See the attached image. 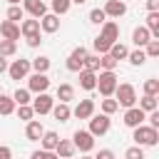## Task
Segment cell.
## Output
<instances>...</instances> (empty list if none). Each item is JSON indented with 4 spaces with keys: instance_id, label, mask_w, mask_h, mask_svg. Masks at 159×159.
<instances>
[{
    "instance_id": "26",
    "label": "cell",
    "mask_w": 159,
    "mask_h": 159,
    "mask_svg": "<svg viewBox=\"0 0 159 159\" xmlns=\"http://www.w3.org/2000/svg\"><path fill=\"white\" fill-rule=\"evenodd\" d=\"M112 60H127V55H129V50H127V45H122V42H114L112 47H109V52H107Z\"/></svg>"
},
{
    "instance_id": "36",
    "label": "cell",
    "mask_w": 159,
    "mask_h": 159,
    "mask_svg": "<svg viewBox=\"0 0 159 159\" xmlns=\"http://www.w3.org/2000/svg\"><path fill=\"white\" fill-rule=\"evenodd\" d=\"M117 109H119L117 99H112V97H104V99H102V114H107V117H109V114H114Z\"/></svg>"
},
{
    "instance_id": "35",
    "label": "cell",
    "mask_w": 159,
    "mask_h": 159,
    "mask_svg": "<svg viewBox=\"0 0 159 159\" xmlns=\"http://www.w3.org/2000/svg\"><path fill=\"white\" fill-rule=\"evenodd\" d=\"M144 94H149V97H157L159 94V80H154V77H149L147 82H144Z\"/></svg>"
},
{
    "instance_id": "12",
    "label": "cell",
    "mask_w": 159,
    "mask_h": 159,
    "mask_svg": "<svg viewBox=\"0 0 159 159\" xmlns=\"http://www.w3.org/2000/svg\"><path fill=\"white\" fill-rule=\"evenodd\" d=\"M144 119H147V114L139 109V107H129L127 112H124V124L127 127H139V124H144Z\"/></svg>"
},
{
    "instance_id": "3",
    "label": "cell",
    "mask_w": 159,
    "mask_h": 159,
    "mask_svg": "<svg viewBox=\"0 0 159 159\" xmlns=\"http://www.w3.org/2000/svg\"><path fill=\"white\" fill-rule=\"evenodd\" d=\"M117 84H119L117 82V72H97V87L94 89H99L102 97H112Z\"/></svg>"
},
{
    "instance_id": "31",
    "label": "cell",
    "mask_w": 159,
    "mask_h": 159,
    "mask_svg": "<svg viewBox=\"0 0 159 159\" xmlns=\"http://www.w3.org/2000/svg\"><path fill=\"white\" fill-rule=\"evenodd\" d=\"M7 20L20 25V20H25V10H22L20 5H10V7H7Z\"/></svg>"
},
{
    "instance_id": "10",
    "label": "cell",
    "mask_w": 159,
    "mask_h": 159,
    "mask_svg": "<svg viewBox=\"0 0 159 159\" xmlns=\"http://www.w3.org/2000/svg\"><path fill=\"white\" fill-rule=\"evenodd\" d=\"M47 87H50V77L47 75H30L27 77V89L30 92H37V94H42V92H47Z\"/></svg>"
},
{
    "instance_id": "13",
    "label": "cell",
    "mask_w": 159,
    "mask_h": 159,
    "mask_svg": "<svg viewBox=\"0 0 159 159\" xmlns=\"http://www.w3.org/2000/svg\"><path fill=\"white\" fill-rule=\"evenodd\" d=\"M0 35H2V40H12V42H17V40H20V25L5 20V22H0Z\"/></svg>"
},
{
    "instance_id": "51",
    "label": "cell",
    "mask_w": 159,
    "mask_h": 159,
    "mask_svg": "<svg viewBox=\"0 0 159 159\" xmlns=\"http://www.w3.org/2000/svg\"><path fill=\"white\" fill-rule=\"evenodd\" d=\"M7 2H10V5H20L22 0H7Z\"/></svg>"
},
{
    "instance_id": "32",
    "label": "cell",
    "mask_w": 159,
    "mask_h": 159,
    "mask_svg": "<svg viewBox=\"0 0 159 159\" xmlns=\"http://www.w3.org/2000/svg\"><path fill=\"white\" fill-rule=\"evenodd\" d=\"M139 109H142L144 114L154 112V109H157V97H149V94H144V97L139 99Z\"/></svg>"
},
{
    "instance_id": "43",
    "label": "cell",
    "mask_w": 159,
    "mask_h": 159,
    "mask_svg": "<svg viewBox=\"0 0 159 159\" xmlns=\"http://www.w3.org/2000/svg\"><path fill=\"white\" fill-rule=\"evenodd\" d=\"M30 159H60L55 152H45V149H37V152H32V157Z\"/></svg>"
},
{
    "instance_id": "4",
    "label": "cell",
    "mask_w": 159,
    "mask_h": 159,
    "mask_svg": "<svg viewBox=\"0 0 159 159\" xmlns=\"http://www.w3.org/2000/svg\"><path fill=\"white\" fill-rule=\"evenodd\" d=\"M72 144H75V149H80L82 154H89V152L94 149V137H92L87 129H77V132L72 134Z\"/></svg>"
},
{
    "instance_id": "44",
    "label": "cell",
    "mask_w": 159,
    "mask_h": 159,
    "mask_svg": "<svg viewBox=\"0 0 159 159\" xmlns=\"http://www.w3.org/2000/svg\"><path fill=\"white\" fill-rule=\"evenodd\" d=\"M147 119H149V127H152V129H159V109L149 112V117H147Z\"/></svg>"
},
{
    "instance_id": "30",
    "label": "cell",
    "mask_w": 159,
    "mask_h": 159,
    "mask_svg": "<svg viewBox=\"0 0 159 159\" xmlns=\"http://www.w3.org/2000/svg\"><path fill=\"white\" fill-rule=\"evenodd\" d=\"M117 60H112L109 55H99V72H114L117 70Z\"/></svg>"
},
{
    "instance_id": "41",
    "label": "cell",
    "mask_w": 159,
    "mask_h": 159,
    "mask_svg": "<svg viewBox=\"0 0 159 159\" xmlns=\"http://www.w3.org/2000/svg\"><path fill=\"white\" fill-rule=\"evenodd\" d=\"M124 159H144V149L134 144V147H129V149L124 152Z\"/></svg>"
},
{
    "instance_id": "29",
    "label": "cell",
    "mask_w": 159,
    "mask_h": 159,
    "mask_svg": "<svg viewBox=\"0 0 159 159\" xmlns=\"http://www.w3.org/2000/svg\"><path fill=\"white\" fill-rule=\"evenodd\" d=\"M127 60H129L134 67H142V65L147 62V55H144V50H142V47H137V50H132V52L127 55Z\"/></svg>"
},
{
    "instance_id": "5",
    "label": "cell",
    "mask_w": 159,
    "mask_h": 159,
    "mask_svg": "<svg viewBox=\"0 0 159 159\" xmlns=\"http://www.w3.org/2000/svg\"><path fill=\"white\" fill-rule=\"evenodd\" d=\"M109 127H112V122H109V117L107 114H92L89 117V134L92 137H102V134H107L109 132Z\"/></svg>"
},
{
    "instance_id": "47",
    "label": "cell",
    "mask_w": 159,
    "mask_h": 159,
    "mask_svg": "<svg viewBox=\"0 0 159 159\" xmlns=\"http://www.w3.org/2000/svg\"><path fill=\"white\" fill-rule=\"evenodd\" d=\"M94 159H114V152L112 149H99V154Z\"/></svg>"
},
{
    "instance_id": "21",
    "label": "cell",
    "mask_w": 159,
    "mask_h": 159,
    "mask_svg": "<svg viewBox=\"0 0 159 159\" xmlns=\"http://www.w3.org/2000/svg\"><path fill=\"white\" fill-rule=\"evenodd\" d=\"M57 142H60L57 132H50V129H45V134L40 137V144H42V149H45V152H55Z\"/></svg>"
},
{
    "instance_id": "18",
    "label": "cell",
    "mask_w": 159,
    "mask_h": 159,
    "mask_svg": "<svg viewBox=\"0 0 159 159\" xmlns=\"http://www.w3.org/2000/svg\"><path fill=\"white\" fill-rule=\"evenodd\" d=\"M75 152H77V149H75V144H72L70 139H60L57 147H55V154H57L60 159H72Z\"/></svg>"
},
{
    "instance_id": "53",
    "label": "cell",
    "mask_w": 159,
    "mask_h": 159,
    "mask_svg": "<svg viewBox=\"0 0 159 159\" xmlns=\"http://www.w3.org/2000/svg\"><path fill=\"white\" fill-rule=\"evenodd\" d=\"M0 94H2V87H0Z\"/></svg>"
},
{
    "instance_id": "8",
    "label": "cell",
    "mask_w": 159,
    "mask_h": 159,
    "mask_svg": "<svg viewBox=\"0 0 159 159\" xmlns=\"http://www.w3.org/2000/svg\"><path fill=\"white\" fill-rule=\"evenodd\" d=\"M30 107H32V112H35V114H50V112H52V107H55V99H52L47 92H42V94H37V97L32 99V104H30Z\"/></svg>"
},
{
    "instance_id": "49",
    "label": "cell",
    "mask_w": 159,
    "mask_h": 159,
    "mask_svg": "<svg viewBox=\"0 0 159 159\" xmlns=\"http://www.w3.org/2000/svg\"><path fill=\"white\" fill-rule=\"evenodd\" d=\"M2 72H7V60L0 55V75H2Z\"/></svg>"
},
{
    "instance_id": "54",
    "label": "cell",
    "mask_w": 159,
    "mask_h": 159,
    "mask_svg": "<svg viewBox=\"0 0 159 159\" xmlns=\"http://www.w3.org/2000/svg\"><path fill=\"white\" fill-rule=\"evenodd\" d=\"M122 2H127V0H122Z\"/></svg>"
},
{
    "instance_id": "6",
    "label": "cell",
    "mask_w": 159,
    "mask_h": 159,
    "mask_svg": "<svg viewBox=\"0 0 159 159\" xmlns=\"http://www.w3.org/2000/svg\"><path fill=\"white\" fill-rule=\"evenodd\" d=\"M84 57H87V50L80 45V47H75L72 52H70V57H67V70L70 72H82L84 70Z\"/></svg>"
},
{
    "instance_id": "28",
    "label": "cell",
    "mask_w": 159,
    "mask_h": 159,
    "mask_svg": "<svg viewBox=\"0 0 159 159\" xmlns=\"http://www.w3.org/2000/svg\"><path fill=\"white\" fill-rule=\"evenodd\" d=\"M15 102H12V97H7V94H0V114L2 117H7V114H12L15 112Z\"/></svg>"
},
{
    "instance_id": "50",
    "label": "cell",
    "mask_w": 159,
    "mask_h": 159,
    "mask_svg": "<svg viewBox=\"0 0 159 159\" xmlns=\"http://www.w3.org/2000/svg\"><path fill=\"white\" fill-rule=\"evenodd\" d=\"M70 2H75V5H84L87 0H70Z\"/></svg>"
},
{
    "instance_id": "24",
    "label": "cell",
    "mask_w": 159,
    "mask_h": 159,
    "mask_svg": "<svg viewBox=\"0 0 159 159\" xmlns=\"http://www.w3.org/2000/svg\"><path fill=\"white\" fill-rule=\"evenodd\" d=\"M40 32V20H22L20 22V35H25V37H30V35H37Z\"/></svg>"
},
{
    "instance_id": "25",
    "label": "cell",
    "mask_w": 159,
    "mask_h": 159,
    "mask_svg": "<svg viewBox=\"0 0 159 159\" xmlns=\"http://www.w3.org/2000/svg\"><path fill=\"white\" fill-rule=\"evenodd\" d=\"M30 67H32L37 75H47V70H50V57H47V55H40V57L30 60Z\"/></svg>"
},
{
    "instance_id": "45",
    "label": "cell",
    "mask_w": 159,
    "mask_h": 159,
    "mask_svg": "<svg viewBox=\"0 0 159 159\" xmlns=\"http://www.w3.org/2000/svg\"><path fill=\"white\" fill-rule=\"evenodd\" d=\"M25 40H27L30 47H40V45H42V35H40V32H37V35H30V37H25Z\"/></svg>"
},
{
    "instance_id": "2",
    "label": "cell",
    "mask_w": 159,
    "mask_h": 159,
    "mask_svg": "<svg viewBox=\"0 0 159 159\" xmlns=\"http://www.w3.org/2000/svg\"><path fill=\"white\" fill-rule=\"evenodd\" d=\"M132 139L137 142V147H154L159 142V129H152L149 124H139V127H134Z\"/></svg>"
},
{
    "instance_id": "16",
    "label": "cell",
    "mask_w": 159,
    "mask_h": 159,
    "mask_svg": "<svg viewBox=\"0 0 159 159\" xmlns=\"http://www.w3.org/2000/svg\"><path fill=\"white\" fill-rule=\"evenodd\" d=\"M45 134V127H42V122L40 119H30L27 122V127H25V137L30 139V142H40V137Z\"/></svg>"
},
{
    "instance_id": "38",
    "label": "cell",
    "mask_w": 159,
    "mask_h": 159,
    "mask_svg": "<svg viewBox=\"0 0 159 159\" xmlns=\"http://www.w3.org/2000/svg\"><path fill=\"white\" fill-rule=\"evenodd\" d=\"M142 50H144L147 60H149V57H159V40H149V42H147Z\"/></svg>"
},
{
    "instance_id": "15",
    "label": "cell",
    "mask_w": 159,
    "mask_h": 159,
    "mask_svg": "<svg viewBox=\"0 0 159 159\" xmlns=\"http://www.w3.org/2000/svg\"><path fill=\"white\" fill-rule=\"evenodd\" d=\"M102 10H104L107 17H122L127 12V2H122V0H107Z\"/></svg>"
},
{
    "instance_id": "1",
    "label": "cell",
    "mask_w": 159,
    "mask_h": 159,
    "mask_svg": "<svg viewBox=\"0 0 159 159\" xmlns=\"http://www.w3.org/2000/svg\"><path fill=\"white\" fill-rule=\"evenodd\" d=\"M114 99L119 107L129 109V107H137V89L132 82H119L117 89H114Z\"/></svg>"
},
{
    "instance_id": "33",
    "label": "cell",
    "mask_w": 159,
    "mask_h": 159,
    "mask_svg": "<svg viewBox=\"0 0 159 159\" xmlns=\"http://www.w3.org/2000/svg\"><path fill=\"white\" fill-rule=\"evenodd\" d=\"M17 52V42H12V40H0V55L2 57H12Z\"/></svg>"
},
{
    "instance_id": "37",
    "label": "cell",
    "mask_w": 159,
    "mask_h": 159,
    "mask_svg": "<svg viewBox=\"0 0 159 159\" xmlns=\"http://www.w3.org/2000/svg\"><path fill=\"white\" fill-rule=\"evenodd\" d=\"M92 47H94V52H97V55H107L112 45H109L107 40H102V37L97 35V37H94V42H92Z\"/></svg>"
},
{
    "instance_id": "48",
    "label": "cell",
    "mask_w": 159,
    "mask_h": 159,
    "mask_svg": "<svg viewBox=\"0 0 159 159\" xmlns=\"http://www.w3.org/2000/svg\"><path fill=\"white\" fill-rule=\"evenodd\" d=\"M147 10L149 12H159V0H147Z\"/></svg>"
},
{
    "instance_id": "42",
    "label": "cell",
    "mask_w": 159,
    "mask_h": 159,
    "mask_svg": "<svg viewBox=\"0 0 159 159\" xmlns=\"http://www.w3.org/2000/svg\"><path fill=\"white\" fill-rule=\"evenodd\" d=\"M17 117H20L22 122H30V119L35 117V112H32V107H30V104H25V107H17Z\"/></svg>"
},
{
    "instance_id": "19",
    "label": "cell",
    "mask_w": 159,
    "mask_h": 159,
    "mask_svg": "<svg viewBox=\"0 0 159 159\" xmlns=\"http://www.w3.org/2000/svg\"><path fill=\"white\" fill-rule=\"evenodd\" d=\"M80 75V87L82 89H87V92H92L94 87H97V72H89V70H82V72H77Z\"/></svg>"
},
{
    "instance_id": "27",
    "label": "cell",
    "mask_w": 159,
    "mask_h": 159,
    "mask_svg": "<svg viewBox=\"0 0 159 159\" xmlns=\"http://www.w3.org/2000/svg\"><path fill=\"white\" fill-rule=\"evenodd\" d=\"M12 102L17 104V107H25V104H30L32 99H30V89H25V87H17L15 89V94H12Z\"/></svg>"
},
{
    "instance_id": "7",
    "label": "cell",
    "mask_w": 159,
    "mask_h": 159,
    "mask_svg": "<svg viewBox=\"0 0 159 159\" xmlns=\"http://www.w3.org/2000/svg\"><path fill=\"white\" fill-rule=\"evenodd\" d=\"M30 60H12V65H7V75H10V80H25L27 75H30Z\"/></svg>"
},
{
    "instance_id": "9",
    "label": "cell",
    "mask_w": 159,
    "mask_h": 159,
    "mask_svg": "<svg viewBox=\"0 0 159 159\" xmlns=\"http://www.w3.org/2000/svg\"><path fill=\"white\" fill-rule=\"evenodd\" d=\"M99 37L107 40L109 45L119 42V25H117L114 20H104V22H102V32H99Z\"/></svg>"
},
{
    "instance_id": "22",
    "label": "cell",
    "mask_w": 159,
    "mask_h": 159,
    "mask_svg": "<svg viewBox=\"0 0 159 159\" xmlns=\"http://www.w3.org/2000/svg\"><path fill=\"white\" fill-rule=\"evenodd\" d=\"M57 99H60V102H65V104H70V102L75 99V87H72V84H67V82L57 84Z\"/></svg>"
},
{
    "instance_id": "46",
    "label": "cell",
    "mask_w": 159,
    "mask_h": 159,
    "mask_svg": "<svg viewBox=\"0 0 159 159\" xmlns=\"http://www.w3.org/2000/svg\"><path fill=\"white\" fill-rule=\"evenodd\" d=\"M0 159H12V149L7 144H0Z\"/></svg>"
},
{
    "instance_id": "52",
    "label": "cell",
    "mask_w": 159,
    "mask_h": 159,
    "mask_svg": "<svg viewBox=\"0 0 159 159\" xmlns=\"http://www.w3.org/2000/svg\"><path fill=\"white\" fill-rule=\"evenodd\" d=\"M80 159H94V157H89V154H82V157H80Z\"/></svg>"
},
{
    "instance_id": "20",
    "label": "cell",
    "mask_w": 159,
    "mask_h": 159,
    "mask_svg": "<svg viewBox=\"0 0 159 159\" xmlns=\"http://www.w3.org/2000/svg\"><path fill=\"white\" fill-rule=\"evenodd\" d=\"M149 40H152V35H149V30H147L144 25L134 27V32H132V42H134L137 47H144V45H147Z\"/></svg>"
},
{
    "instance_id": "40",
    "label": "cell",
    "mask_w": 159,
    "mask_h": 159,
    "mask_svg": "<svg viewBox=\"0 0 159 159\" xmlns=\"http://www.w3.org/2000/svg\"><path fill=\"white\" fill-rule=\"evenodd\" d=\"M84 70L99 72V55H87V57H84Z\"/></svg>"
},
{
    "instance_id": "39",
    "label": "cell",
    "mask_w": 159,
    "mask_h": 159,
    "mask_svg": "<svg viewBox=\"0 0 159 159\" xmlns=\"http://www.w3.org/2000/svg\"><path fill=\"white\" fill-rule=\"evenodd\" d=\"M104 20H107V15H104V10H102V7L89 10V22H92V25H102Z\"/></svg>"
},
{
    "instance_id": "23",
    "label": "cell",
    "mask_w": 159,
    "mask_h": 159,
    "mask_svg": "<svg viewBox=\"0 0 159 159\" xmlns=\"http://www.w3.org/2000/svg\"><path fill=\"white\" fill-rule=\"evenodd\" d=\"M52 117H55L57 122H70V117H72V109H70V104H65V102L55 104V107H52Z\"/></svg>"
},
{
    "instance_id": "14",
    "label": "cell",
    "mask_w": 159,
    "mask_h": 159,
    "mask_svg": "<svg viewBox=\"0 0 159 159\" xmlns=\"http://www.w3.org/2000/svg\"><path fill=\"white\" fill-rule=\"evenodd\" d=\"M72 114H75L77 119H89V117L94 114V102H92V99H80L77 107L72 109Z\"/></svg>"
},
{
    "instance_id": "17",
    "label": "cell",
    "mask_w": 159,
    "mask_h": 159,
    "mask_svg": "<svg viewBox=\"0 0 159 159\" xmlns=\"http://www.w3.org/2000/svg\"><path fill=\"white\" fill-rule=\"evenodd\" d=\"M40 30H42V32H50V35L57 32V30H60V17L52 15V12L42 15V17H40Z\"/></svg>"
},
{
    "instance_id": "11",
    "label": "cell",
    "mask_w": 159,
    "mask_h": 159,
    "mask_svg": "<svg viewBox=\"0 0 159 159\" xmlns=\"http://www.w3.org/2000/svg\"><path fill=\"white\" fill-rule=\"evenodd\" d=\"M25 12H30L35 20H40L42 15H47V5L42 2V0H22V5H20Z\"/></svg>"
},
{
    "instance_id": "34",
    "label": "cell",
    "mask_w": 159,
    "mask_h": 159,
    "mask_svg": "<svg viewBox=\"0 0 159 159\" xmlns=\"http://www.w3.org/2000/svg\"><path fill=\"white\" fill-rule=\"evenodd\" d=\"M70 5H72L70 0H52V2H50V7H52V15H57V17H60V15H65V12L70 10Z\"/></svg>"
}]
</instances>
